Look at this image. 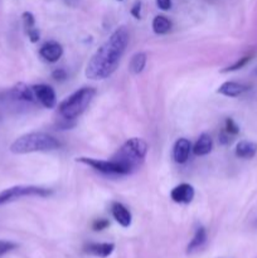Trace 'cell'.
<instances>
[{
    "instance_id": "obj_23",
    "label": "cell",
    "mask_w": 257,
    "mask_h": 258,
    "mask_svg": "<svg viewBox=\"0 0 257 258\" xmlns=\"http://www.w3.org/2000/svg\"><path fill=\"white\" fill-rule=\"evenodd\" d=\"M18 247L17 243L10 242V241H3V239H0V258L4 257L6 253L11 252L13 250Z\"/></svg>"
},
{
    "instance_id": "obj_3",
    "label": "cell",
    "mask_w": 257,
    "mask_h": 258,
    "mask_svg": "<svg viewBox=\"0 0 257 258\" xmlns=\"http://www.w3.org/2000/svg\"><path fill=\"white\" fill-rule=\"evenodd\" d=\"M62 146L61 141L55 136L46 132H29L18 137L10 145L13 154H30V152L53 151Z\"/></svg>"
},
{
    "instance_id": "obj_15",
    "label": "cell",
    "mask_w": 257,
    "mask_h": 258,
    "mask_svg": "<svg viewBox=\"0 0 257 258\" xmlns=\"http://www.w3.org/2000/svg\"><path fill=\"white\" fill-rule=\"evenodd\" d=\"M212 149H213V140H212L209 133L205 132H203L198 137L194 146H193V151H194L197 156H205V155H208L212 151Z\"/></svg>"
},
{
    "instance_id": "obj_5",
    "label": "cell",
    "mask_w": 257,
    "mask_h": 258,
    "mask_svg": "<svg viewBox=\"0 0 257 258\" xmlns=\"http://www.w3.org/2000/svg\"><path fill=\"white\" fill-rule=\"evenodd\" d=\"M53 194L52 189L36 187V185H17L8 189H4L0 193V206L6 203L17 200V199L25 198V196H39V198H47Z\"/></svg>"
},
{
    "instance_id": "obj_26",
    "label": "cell",
    "mask_w": 257,
    "mask_h": 258,
    "mask_svg": "<svg viewBox=\"0 0 257 258\" xmlns=\"http://www.w3.org/2000/svg\"><path fill=\"white\" fill-rule=\"evenodd\" d=\"M130 13H131V15L134 16V18H136V19H141V1H140V0L135 1Z\"/></svg>"
},
{
    "instance_id": "obj_27",
    "label": "cell",
    "mask_w": 257,
    "mask_h": 258,
    "mask_svg": "<svg viewBox=\"0 0 257 258\" xmlns=\"http://www.w3.org/2000/svg\"><path fill=\"white\" fill-rule=\"evenodd\" d=\"M28 37H29V41L32 42V43H37V42L41 39V33H39V30L37 29V28H33V29H30L27 32Z\"/></svg>"
},
{
    "instance_id": "obj_20",
    "label": "cell",
    "mask_w": 257,
    "mask_h": 258,
    "mask_svg": "<svg viewBox=\"0 0 257 258\" xmlns=\"http://www.w3.org/2000/svg\"><path fill=\"white\" fill-rule=\"evenodd\" d=\"M250 60H251V57H250V56H245V57L240 58V60H238L236 63H233L232 65H228L227 68H224V69H222V72L237 71V69H240V68L245 67V65H246L247 63L250 62Z\"/></svg>"
},
{
    "instance_id": "obj_6",
    "label": "cell",
    "mask_w": 257,
    "mask_h": 258,
    "mask_svg": "<svg viewBox=\"0 0 257 258\" xmlns=\"http://www.w3.org/2000/svg\"><path fill=\"white\" fill-rule=\"evenodd\" d=\"M77 163L85 164V165L91 166L95 170L100 171V173H104L107 175H124V171L115 161L110 160H100V159H92V158H77Z\"/></svg>"
},
{
    "instance_id": "obj_21",
    "label": "cell",
    "mask_w": 257,
    "mask_h": 258,
    "mask_svg": "<svg viewBox=\"0 0 257 258\" xmlns=\"http://www.w3.org/2000/svg\"><path fill=\"white\" fill-rule=\"evenodd\" d=\"M224 131L227 133H230L231 136H236L240 133V128H238L237 124H236L231 117H228V119H226V121H224Z\"/></svg>"
},
{
    "instance_id": "obj_25",
    "label": "cell",
    "mask_w": 257,
    "mask_h": 258,
    "mask_svg": "<svg viewBox=\"0 0 257 258\" xmlns=\"http://www.w3.org/2000/svg\"><path fill=\"white\" fill-rule=\"evenodd\" d=\"M110 226V222L107 219H96L92 223V229L95 232H101Z\"/></svg>"
},
{
    "instance_id": "obj_16",
    "label": "cell",
    "mask_w": 257,
    "mask_h": 258,
    "mask_svg": "<svg viewBox=\"0 0 257 258\" xmlns=\"http://www.w3.org/2000/svg\"><path fill=\"white\" fill-rule=\"evenodd\" d=\"M236 156L241 159H252L257 154V144L247 140H242L236 145Z\"/></svg>"
},
{
    "instance_id": "obj_22",
    "label": "cell",
    "mask_w": 257,
    "mask_h": 258,
    "mask_svg": "<svg viewBox=\"0 0 257 258\" xmlns=\"http://www.w3.org/2000/svg\"><path fill=\"white\" fill-rule=\"evenodd\" d=\"M22 19H23V23H24L25 32L36 28V19H34V15L30 13V11H24L22 15Z\"/></svg>"
},
{
    "instance_id": "obj_2",
    "label": "cell",
    "mask_w": 257,
    "mask_h": 258,
    "mask_svg": "<svg viewBox=\"0 0 257 258\" xmlns=\"http://www.w3.org/2000/svg\"><path fill=\"white\" fill-rule=\"evenodd\" d=\"M149 146L145 140L140 137H131L124 142L123 146L111 158L124 171V175L132 174L142 165L148 154Z\"/></svg>"
},
{
    "instance_id": "obj_12",
    "label": "cell",
    "mask_w": 257,
    "mask_h": 258,
    "mask_svg": "<svg viewBox=\"0 0 257 258\" xmlns=\"http://www.w3.org/2000/svg\"><path fill=\"white\" fill-rule=\"evenodd\" d=\"M115 250V245L110 242L104 243H88L85 246V252L93 257L106 258L111 256V253Z\"/></svg>"
},
{
    "instance_id": "obj_14",
    "label": "cell",
    "mask_w": 257,
    "mask_h": 258,
    "mask_svg": "<svg viewBox=\"0 0 257 258\" xmlns=\"http://www.w3.org/2000/svg\"><path fill=\"white\" fill-rule=\"evenodd\" d=\"M11 96H13V98H15V100L24 101V102H37L33 87H29V86H27V84L24 83H18L17 86H14V87L11 88Z\"/></svg>"
},
{
    "instance_id": "obj_19",
    "label": "cell",
    "mask_w": 257,
    "mask_h": 258,
    "mask_svg": "<svg viewBox=\"0 0 257 258\" xmlns=\"http://www.w3.org/2000/svg\"><path fill=\"white\" fill-rule=\"evenodd\" d=\"M153 30L155 34L159 36H163V34H167L170 29H172V22L168 19L167 16L164 15H156L153 20Z\"/></svg>"
},
{
    "instance_id": "obj_1",
    "label": "cell",
    "mask_w": 257,
    "mask_h": 258,
    "mask_svg": "<svg viewBox=\"0 0 257 258\" xmlns=\"http://www.w3.org/2000/svg\"><path fill=\"white\" fill-rule=\"evenodd\" d=\"M128 41L130 34L128 28L124 25L119 27L88 61L85 71L86 77L92 81L109 78L118 69Z\"/></svg>"
},
{
    "instance_id": "obj_4",
    "label": "cell",
    "mask_w": 257,
    "mask_h": 258,
    "mask_svg": "<svg viewBox=\"0 0 257 258\" xmlns=\"http://www.w3.org/2000/svg\"><path fill=\"white\" fill-rule=\"evenodd\" d=\"M96 90L93 87H82L72 93L71 96L60 103L58 112L63 120L73 121L77 117L81 116L96 96Z\"/></svg>"
},
{
    "instance_id": "obj_11",
    "label": "cell",
    "mask_w": 257,
    "mask_h": 258,
    "mask_svg": "<svg viewBox=\"0 0 257 258\" xmlns=\"http://www.w3.org/2000/svg\"><path fill=\"white\" fill-rule=\"evenodd\" d=\"M192 145L188 139L181 137L175 141L174 146H173V159L175 163L184 164L189 159V154H191Z\"/></svg>"
},
{
    "instance_id": "obj_9",
    "label": "cell",
    "mask_w": 257,
    "mask_h": 258,
    "mask_svg": "<svg viewBox=\"0 0 257 258\" xmlns=\"http://www.w3.org/2000/svg\"><path fill=\"white\" fill-rule=\"evenodd\" d=\"M39 55L47 62L55 63L63 56V48L58 42L48 41L39 48Z\"/></svg>"
},
{
    "instance_id": "obj_18",
    "label": "cell",
    "mask_w": 257,
    "mask_h": 258,
    "mask_svg": "<svg viewBox=\"0 0 257 258\" xmlns=\"http://www.w3.org/2000/svg\"><path fill=\"white\" fill-rule=\"evenodd\" d=\"M146 61H148L146 53H144V52L135 53V55L131 57L130 64H128L130 72H131V73H134V74L141 73V72L144 71L145 65H146Z\"/></svg>"
},
{
    "instance_id": "obj_8",
    "label": "cell",
    "mask_w": 257,
    "mask_h": 258,
    "mask_svg": "<svg viewBox=\"0 0 257 258\" xmlns=\"http://www.w3.org/2000/svg\"><path fill=\"white\" fill-rule=\"evenodd\" d=\"M194 188L191 184L182 183V184L173 188V191L170 192V198L173 201L178 204H189L194 199Z\"/></svg>"
},
{
    "instance_id": "obj_28",
    "label": "cell",
    "mask_w": 257,
    "mask_h": 258,
    "mask_svg": "<svg viewBox=\"0 0 257 258\" xmlns=\"http://www.w3.org/2000/svg\"><path fill=\"white\" fill-rule=\"evenodd\" d=\"M156 5L160 10H169L172 8V0H156Z\"/></svg>"
},
{
    "instance_id": "obj_30",
    "label": "cell",
    "mask_w": 257,
    "mask_h": 258,
    "mask_svg": "<svg viewBox=\"0 0 257 258\" xmlns=\"http://www.w3.org/2000/svg\"><path fill=\"white\" fill-rule=\"evenodd\" d=\"M118 1H123V0H118Z\"/></svg>"
},
{
    "instance_id": "obj_13",
    "label": "cell",
    "mask_w": 257,
    "mask_h": 258,
    "mask_svg": "<svg viewBox=\"0 0 257 258\" xmlns=\"http://www.w3.org/2000/svg\"><path fill=\"white\" fill-rule=\"evenodd\" d=\"M246 91H249V87H247L246 84L227 81L219 86L217 92H218L219 95L226 96V97H238V96L244 95Z\"/></svg>"
},
{
    "instance_id": "obj_24",
    "label": "cell",
    "mask_w": 257,
    "mask_h": 258,
    "mask_svg": "<svg viewBox=\"0 0 257 258\" xmlns=\"http://www.w3.org/2000/svg\"><path fill=\"white\" fill-rule=\"evenodd\" d=\"M67 77H68V74H67L66 69H63V68H56L55 71L52 72V78L58 82L66 81Z\"/></svg>"
},
{
    "instance_id": "obj_17",
    "label": "cell",
    "mask_w": 257,
    "mask_h": 258,
    "mask_svg": "<svg viewBox=\"0 0 257 258\" xmlns=\"http://www.w3.org/2000/svg\"><path fill=\"white\" fill-rule=\"evenodd\" d=\"M207 242V231H205L204 227L199 226L195 229V233L192 238V241L189 242L188 247H187V252L188 253H194L197 251H199L203 246Z\"/></svg>"
},
{
    "instance_id": "obj_10",
    "label": "cell",
    "mask_w": 257,
    "mask_h": 258,
    "mask_svg": "<svg viewBox=\"0 0 257 258\" xmlns=\"http://www.w3.org/2000/svg\"><path fill=\"white\" fill-rule=\"evenodd\" d=\"M111 214L112 217H114V219H115L121 227H124V228H128V227L131 226L132 215L131 213H130V210H128L123 203H119V201L112 203Z\"/></svg>"
},
{
    "instance_id": "obj_29",
    "label": "cell",
    "mask_w": 257,
    "mask_h": 258,
    "mask_svg": "<svg viewBox=\"0 0 257 258\" xmlns=\"http://www.w3.org/2000/svg\"><path fill=\"white\" fill-rule=\"evenodd\" d=\"M231 137H232V136L230 135V133H227L226 132V131H222L221 133H219V136H218V140H219V144L221 145H228L231 142Z\"/></svg>"
},
{
    "instance_id": "obj_7",
    "label": "cell",
    "mask_w": 257,
    "mask_h": 258,
    "mask_svg": "<svg viewBox=\"0 0 257 258\" xmlns=\"http://www.w3.org/2000/svg\"><path fill=\"white\" fill-rule=\"evenodd\" d=\"M34 95H36L37 102H39L46 109H53L57 105V96L55 90L48 84H36L33 86Z\"/></svg>"
}]
</instances>
